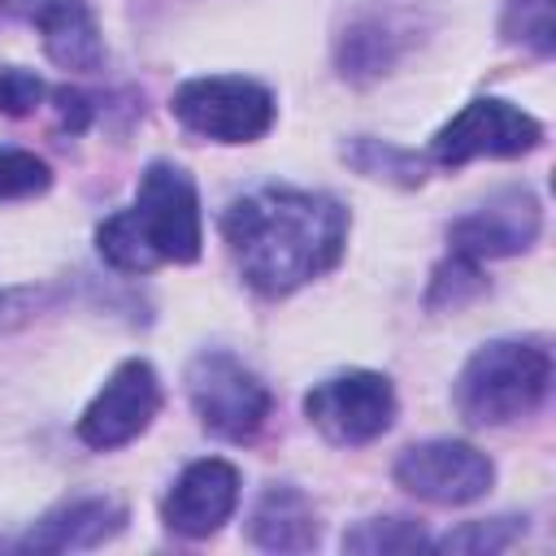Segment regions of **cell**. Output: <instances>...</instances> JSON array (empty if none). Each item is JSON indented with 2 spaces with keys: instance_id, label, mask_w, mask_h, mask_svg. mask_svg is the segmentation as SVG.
I'll use <instances>...</instances> for the list:
<instances>
[{
  "instance_id": "obj_14",
  "label": "cell",
  "mask_w": 556,
  "mask_h": 556,
  "mask_svg": "<svg viewBox=\"0 0 556 556\" xmlns=\"http://www.w3.org/2000/svg\"><path fill=\"white\" fill-rule=\"evenodd\" d=\"M248 539L265 552H308V547H317L321 521H317L313 500L291 482L265 486V495L252 508Z\"/></svg>"
},
{
  "instance_id": "obj_23",
  "label": "cell",
  "mask_w": 556,
  "mask_h": 556,
  "mask_svg": "<svg viewBox=\"0 0 556 556\" xmlns=\"http://www.w3.org/2000/svg\"><path fill=\"white\" fill-rule=\"evenodd\" d=\"M517 4H534V0H517Z\"/></svg>"
},
{
  "instance_id": "obj_9",
  "label": "cell",
  "mask_w": 556,
  "mask_h": 556,
  "mask_svg": "<svg viewBox=\"0 0 556 556\" xmlns=\"http://www.w3.org/2000/svg\"><path fill=\"white\" fill-rule=\"evenodd\" d=\"M156 413H161V378L148 361L130 356L104 378V387L83 408L78 439L96 452H109V447H122V443L139 439L152 426Z\"/></svg>"
},
{
  "instance_id": "obj_22",
  "label": "cell",
  "mask_w": 556,
  "mask_h": 556,
  "mask_svg": "<svg viewBox=\"0 0 556 556\" xmlns=\"http://www.w3.org/2000/svg\"><path fill=\"white\" fill-rule=\"evenodd\" d=\"M56 113H61V126L78 135L91 122V96H83L74 87H56Z\"/></svg>"
},
{
  "instance_id": "obj_7",
  "label": "cell",
  "mask_w": 556,
  "mask_h": 556,
  "mask_svg": "<svg viewBox=\"0 0 556 556\" xmlns=\"http://www.w3.org/2000/svg\"><path fill=\"white\" fill-rule=\"evenodd\" d=\"M395 387L391 378L374 374V369H348L334 374L326 382H317L304 395V413L308 421L339 447H361L374 443L391 430L395 421Z\"/></svg>"
},
{
  "instance_id": "obj_6",
  "label": "cell",
  "mask_w": 556,
  "mask_h": 556,
  "mask_svg": "<svg viewBox=\"0 0 556 556\" xmlns=\"http://www.w3.org/2000/svg\"><path fill=\"white\" fill-rule=\"evenodd\" d=\"M539 143H543V122L534 113L500 96H478L434 130L430 161L456 169L478 156H526Z\"/></svg>"
},
{
  "instance_id": "obj_15",
  "label": "cell",
  "mask_w": 556,
  "mask_h": 556,
  "mask_svg": "<svg viewBox=\"0 0 556 556\" xmlns=\"http://www.w3.org/2000/svg\"><path fill=\"white\" fill-rule=\"evenodd\" d=\"M356 174L365 178H378V182H391V187H421L426 182V156L391 143V139H369V135H356L343 143L339 152Z\"/></svg>"
},
{
  "instance_id": "obj_16",
  "label": "cell",
  "mask_w": 556,
  "mask_h": 556,
  "mask_svg": "<svg viewBox=\"0 0 556 556\" xmlns=\"http://www.w3.org/2000/svg\"><path fill=\"white\" fill-rule=\"evenodd\" d=\"M430 547L421 521L413 517H365L343 534V552H361V556H391V552H417Z\"/></svg>"
},
{
  "instance_id": "obj_10",
  "label": "cell",
  "mask_w": 556,
  "mask_h": 556,
  "mask_svg": "<svg viewBox=\"0 0 556 556\" xmlns=\"http://www.w3.org/2000/svg\"><path fill=\"white\" fill-rule=\"evenodd\" d=\"M539 230H543L539 195L530 187H504L486 204L465 213L447 230V243H452V252H460L469 261H495V256H517V252L534 248Z\"/></svg>"
},
{
  "instance_id": "obj_5",
  "label": "cell",
  "mask_w": 556,
  "mask_h": 556,
  "mask_svg": "<svg viewBox=\"0 0 556 556\" xmlns=\"http://www.w3.org/2000/svg\"><path fill=\"white\" fill-rule=\"evenodd\" d=\"M169 109L191 135L213 139V143H252L274 126V113H278L269 87L243 74L187 78L174 91Z\"/></svg>"
},
{
  "instance_id": "obj_11",
  "label": "cell",
  "mask_w": 556,
  "mask_h": 556,
  "mask_svg": "<svg viewBox=\"0 0 556 556\" xmlns=\"http://www.w3.org/2000/svg\"><path fill=\"white\" fill-rule=\"evenodd\" d=\"M235 504H239V469L230 460L204 456L174 478V486L161 500V517L182 539H208L230 521Z\"/></svg>"
},
{
  "instance_id": "obj_19",
  "label": "cell",
  "mask_w": 556,
  "mask_h": 556,
  "mask_svg": "<svg viewBox=\"0 0 556 556\" xmlns=\"http://www.w3.org/2000/svg\"><path fill=\"white\" fill-rule=\"evenodd\" d=\"M52 187V169L43 156L22 148H0V200H26L43 195Z\"/></svg>"
},
{
  "instance_id": "obj_4",
  "label": "cell",
  "mask_w": 556,
  "mask_h": 556,
  "mask_svg": "<svg viewBox=\"0 0 556 556\" xmlns=\"http://www.w3.org/2000/svg\"><path fill=\"white\" fill-rule=\"evenodd\" d=\"M187 400L200 426L226 443H248L274 413L269 387L230 352H200L187 365Z\"/></svg>"
},
{
  "instance_id": "obj_12",
  "label": "cell",
  "mask_w": 556,
  "mask_h": 556,
  "mask_svg": "<svg viewBox=\"0 0 556 556\" xmlns=\"http://www.w3.org/2000/svg\"><path fill=\"white\" fill-rule=\"evenodd\" d=\"M126 526V504L117 495H70L48 508L30 530L13 543L17 552H87L117 539Z\"/></svg>"
},
{
  "instance_id": "obj_18",
  "label": "cell",
  "mask_w": 556,
  "mask_h": 556,
  "mask_svg": "<svg viewBox=\"0 0 556 556\" xmlns=\"http://www.w3.org/2000/svg\"><path fill=\"white\" fill-rule=\"evenodd\" d=\"M486 282H482V261H469L460 252H452L434 274H430V291H426V304L430 308H460L469 304L473 295H482Z\"/></svg>"
},
{
  "instance_id": "obj_3",
  "label": "cell",
  "mask_w": 556,
  "mask_h": 556,
  "mask_svg": "<svg viewBox=\"0 0 556 556\" xmlns=\"http://www.w3.org/2000/svg\"><path fill=\"white\" fill-rule=\"evenodd\" d=\"M552 387V352L534 339H491L456 374V413L469 426H508L530 417Z\"/></svg>"
},
{
  "instance_id": "obj_8",
  "label": "cell",
  "mask_w": 556,
  "mask_h": 556,
  "mask_svg": "<svg viewBox=\"0 0 556 556\" xmlns=\"http://www.w3.org/2000/svg\"><path fill=\"white\" fill-rule=\"evenodd\" d=\"M395 482L439 508H456V504H473L491 491L495 482V465L486 452H478L473 443L460 439H426L400 452L395 460Z\"/></svg>"
},
{
  "instance_id": "obj_17",
  "label": "cell",
  "mask_w": 556,
  "mask_h": 556,
  "mask_svg": "<svg viewBox=\"0 0 556 556\" xmlns=\"http://www.w3.org/2000/svg\"><path fill=\"white\" fill-rule=\"evenodd\" d=\"M526 534V517H491V521H460L456 530H447L443 539H434L430 547L439 552H469V556H491L513 547Z\"/></svg>"
},
{
  "instance_id": "obj_1",
  "label": "cell",
  "mask_w": 556,
  "mask_h": 556,
  "mask_svg": "<svg viewBox=\"0 0 556 556\" xmlns=\"http://www.w3.org/2000/svg\"><path fill=\"white\" fill-rule=\"evenodd\" d=\"M222 239L243 282L278 300L339 265L348 248V208L326 191L256 187L226 204Z\"/></svg>"
},
{
  "instance_id": "obj_13",
  "label": "cell",
  "mask_w": 556,
  "mask_h": 556,
  "mask_svg": "<svg viewBox=\"0 0 556 556\" xmlns=\"http://www.w3.org/2000/svg\"><path fill=\"white\" fill-rule=\"evenodd\" d=\"M35 26L52 65L70 74H96L104 65V35L87 0H43L35 9Z\"/></svg>"
},
{
  "instance_id": "obj_21",
  "label": "cell",
  "mask_w": 556,
  "mask_h": 556,
  "mask_svg": "<svg viewBox=\"0 0 556 556\" xmlns=\"http://www.w3.org/2000/svg\"><path fill=\"white\" fill-rule=\"evenodd\" d=\"M43 96H48V87H43L39 74H30V70H22V65H0V113L22 117V113H30Z\"/></svg>"
},
{
  "instance_id": "obj_20",
  "label": "cell",
  "mask_w": 556,
  "mask_h": 556,
  "mask_svg": "<svg viewBox=\"0 0 556 556\" xmlns=\"http://www.w3.org/2000/svg\"><path fill=\"white\" fill-rule=\"evenodd\" d=\"M339 65L343 74L361 78V74H382L391 65V35L378 26V22H365V26H352V35L343 39L339 48Z\"/></svg>"
},
{
  "instance_id": "obj_2",
  "label": "cell",
  "mask_w": 556,
  "mask_h": 556,
  "mask_svg": "<svg viewBox=\"0 0 556 556\" xmlns=\"http://www.w3.org/2000/svg\"><path fill=\"white\" fill-rule=\"evenodd\" d=\"M200 195L182 165L152 161L139 174L135 204L96 226L100 256L122 274H148L156 265H191L200 256Z\"/></svg>"
}]
</instances>
